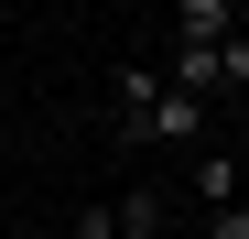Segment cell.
Segmentation results:
<instances>
[{"instance_id":"obj_1","label":"cell","mask_w":249,"mask_h":239,"mask_svg":"<svg viewBox=\"0 0 249 239\" xmlns=\"http://www.w3.org/2000/svg\"><path fill=\"white\" fill-rule=\"evenodd\" d=\"M206 98H184L162 65H119V141H195Z\"/></svg>"},{"instance_id":"obj_2","label":"cell","mask_w":249,"mask_h":239,"mask_svg":"<svg viewBox=\"0 0 249 239\" xmlns=\"http://www.w3.org/2000/svg\"><path fill=\"white\" fill-rule=\"evenodd\" d=\"M238 196V152H195V207H228Z\"/></svg>"},{"instance_id":"obj_3","label":"cell","mask_w":249,"mask_h":239,"mask_svg":"<svg viewBox=\"0 0 249 239\" xmlns=\"http://www.w3.org/2000/svg\"><path fill=\"white\" fill-rule=\"evenodd\" d=\"M174 11H184V44H217V33L238 22V0H174Z\"/></svg>"},{"instance_id":"obj_4","label":"cell","mask_w":249,"mask_h":239,"mask_svg":"<svg viewBox=\"0 0 249 239\" xmlns=\"http://www.w3.org/2000/svg\"><path fill=\"white\" fill-rule=\"evenodd\" d=\"M206 239H249V207L228 196V207H206Z\"/></svg>"},{"instance_id":"obj_5","label":"cell","mask_w":249,"mask_h":239,"mask_svg":"<svg viewBox=\"0 0 249 239\" xmlns=\"http://www.w3.org/2000/svg\"><path fill=\"white\" fill-rule=\"evenodd\" d=\"M76 239H119V207H76Z\"/></svg>"},{"instance_id":"obj_6","label":"cell","mask_w":249,"mask_h":239,"mask_svg":"<svg viewBox=\"0 0 249 239\" xmlns=\"http://www.w3.org/2000/svg\"><path fill=\"white\" fill-rule=\"evenodd\" d=\"M152 239H162V228H152Z\"/></svg>"}]
</instances>
